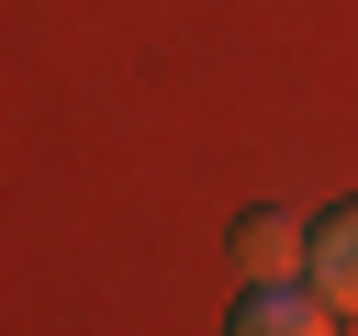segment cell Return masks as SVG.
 I'll return each mask as SVG.
<instances>
[{
	"label": "cell",
	"mask_w": 358,
	"mask_h": 336,
	"mask_svg": "<svg viewBox=\"0 0 358 336\" xmlns=\"http://www.w3.org/2000/svg\"><path fill=\"white\" fill-rule=\"evenodd\" d=\"M302 280H313L336 314H358V202H336V213L313 224V246H302Z\"/></svg>",
	"instance_id": "obj_2"
},
{
	"label": "cell",
	"mask_w": 358,
	"mask_h": 336,
	"mask_svg": "<svg viewBox=\"0 0 358 336\" xmlns=\"http://www.w3.org/2000/svg\"><path fill=\"white\" fill-rule=\"evenodd\" d=\"M235 325H246V336H313V325H336V302H324L302 269H280V280H246Z\"/></svg>",
	"instance_id": "obj_1"
},
{
	"label": "cell",
	"mask_w": 358,
	"mask_h": 336,
	"mask_svg": "<svg viewBox=\"0 0 358 336\" xmlns=\"http://www.w3.org/2000/svg\"><path fill=\"white\" fill-rule=\"evenodd\" d=\"M302 246H313V235H302L291 213H246V224H235V269H246V280H280V269H302Z\"/></svg>",
	"instance_id": "obj_3"
}]
</instances>
